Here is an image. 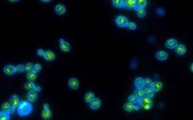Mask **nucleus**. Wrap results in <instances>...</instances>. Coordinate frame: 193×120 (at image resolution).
I'll return each mask as SVG.
<instances>
[{
  "label": "nucleus",
  "mask_w": 193,
  "mask_h": 120,
  "mask_svg": "<svg viewBox=\"0 0 193 120\" xmlns=\"http://www.w3.org/2000/svg\"><path fill=\"white\" fill-rule=\"evenodd\" d=\"M17 114L21 117H25L32 113L33 105L32 103L28 102L27 100L21 101L19 105L17 108Z\"/></svg>",
  "instance_id": "obj_1"
},
{
  "label": "nucleus",
  "mask_w": 193,
  "mask_h": 120,
  "mask_svg": "<svg viewBox=\"0 0 193 120\" xmlns=\"http://www.w3.org/2000/svg\"><path fill=\"white\" fill-rule=\"evenodd\" d=\"M138 104L141 107V109L145 111H149L153 107V100L151 98L144 97L141 99H139Z\"/></svg>",
  "instance_id": "obj_2"
},
{
  "label": "nucleus",
  "mask_w": 193,
  "mask_h": 120,
  "mask_svg": "<svg viewBox=\"0 0 193 120\" xmlns=\"http://www.w3.org/2000/svg\"><path fill=\"white\" fill-rule=\"evenodd\" d=\"M115 22L116 25L119 28H127L128 23L129 22L128 17L123 15H119L116 17L115 19Z\"/></svg>",
  "instance_id": "obj_3"
},
{
  "label": "nucleus",
  "mask_w": 193,
  "mask_h": 120,
  "mask_svg": "<svg viewBox=\"0 0 193 120\" xmlns=\"http://www.w3.org/2000/svg\"><path fill=\"white\" fill-rule=\"evenodd\" d=\"M53 115L52 111L50 110L48 103H44L43 111L41 112V117L44 120H49L52 118Z\"/></svg>",
  "instance_id": "obj_4"
},
{
  "label": "nucleus",
  "mask_w": 193,
  "mask_h": 120,
  "mask_svg": "<svg viewBox=\"0 0 193 120\" xmlns=\"http://www.w3.org/2000/svg\"><path fill=\"white\" fill-rule=\"evenodd\" d=\"M21 102V100L20 97H18L17 95H14L12 97L10 98L9 103L11 105L12 108V114L14 113L15 109H17L18 105Z\"/></svg>",
  "instance_id": "obj_5"
},
{
  "label": "nucleus",
  "mask_w": 193,
  "mask_h": 120,
  "mask_svg": "<svg viewBox=\"0 0 193 120\" xmlns=\"http://www.w3.org/2000/svg\"><path fill=\"white\" fill-rule=\"evenodd\" d=\"M24 88L27 90L28 91H35L37 93L40 92L41 91V88L36 85L34 82H30V81H28L27 82L24 84Z\"/></svg>",
  "instance_id": "obj_6"
},
{
  "label": "nucleus",
  "mask_w": 193,
  "mask_h": 120,
  "mask_svg": "<svg viewBox=\"0 0 193 120\" xmlns=\"http://www.w3.org/2000/svg\"><path fill=\"white\" fill-rule=\"evenodd\" d=\"M60 49L64 52H69L71 50V45L68 42L65 40L64 38H60L59 40Z\"/></svg>",
  "instance_id": "obj_7"
},
{
  "label": "nucleus",
  "mask_w": 193,
  "mask_h": 120,
  "mask_svg": "<svg viewBox=\"0 0 193 120\" xmlns=\"http://www.w3.org/2000/svg\"><path fill=\"white\" fill-rule=\"evenodd\" d=\"M124 110L128 112V113H131V112L138 111L141 109V107L139 104H133V103L127 102L124 105Z\"/></svg>",
  "instance_id": "obj_8"
},
{
  "label": "nucleus",
  "mask_w": 193,
  "mask_h": 120,
  "mask_svg": "<svg viewBox=\"0 0 193 120\" xmlns=\"http://www.w3.org/2000/svg\"><path fill=\"white\" fill-rule=\"evenodd\" d=\"M3 72L5 75L9 76L14 75V74L16 73V71H15V66L13 65H6L3 67Z\"/></svg>",
  "instance_id": "obj_9"
},
{
  "label": "nucleus",
  "mask_w": 193,
  "mask_h": 120,
  "mask_svg": "<svg viewBox=\"0 0 193 120\" xmlns=\"http://www.w3.org/2000/svg\"><path fill=\"white\" fill-rule=\"evenodd\" d=\"M68 86L72 90H77L79 88V81L76 77H71L68 82Z\"/></svg>",
  "instance_id": "obj_10"
},
{
  "label": "nucleus",
  "mask_w": 193,
  "mask_h": 120,
  "mask_svg": "<svg viewBox=\"0 0 193 120\" xmlns=\"http://www.w3.org/2000/svg\"><path fill=\"white\" fill-rule=\"evenodd\" d=\"M89 108H90L91 110L95 111V110H98V109H100V107H101L102 102L100 98H95L94 99L89 103Z\"/></svg>",
  "instance_id": "obj_11"
},
{
  "label": "nucleus",
  "mask_w": 193,
  "mask_h": 120,
  "mask_svg": "<svg viewBox=\"0 0 193 120\" xmlns=\"http://www.w3.org/2000/svg\"><path fill=\"white\" fill-rule=\"evenodd\" d=\"M124 9L137 11V0H124Z\"/></svg>",
  "instance_id": "obj_12"
},
{
  "label": "nucleus",
  "mask_w": 193,
  "mask_h": 120,
  "mask_svg": "<svg viewBox=\"0 0 193 120\" xmlns=\"http://www.w3.org/2000/svg\"><path fill=\"white\" fill-rule=\"evenodd\" d=\"M134 86L136 89H144L145 87L144 79L141 77H138L134 79Z\"/></svg>",
  "instance_id": "obj_13"
},
{
  "label": "nucleus",
  "mask_w": 193,
  "mask_h": 120,
  "mask_svg": "<svg viewBox=\"0 0 193 120\" xmlns=\"http://www.w3.org/2000/svg\"><path fill=\"white\" fill-rule=\"evenodd\" d=\"M43 57L45 61H52L55 60V58H56V55H55V52H53L52 50H45Z\"/></svg>",
  "instance_id": "obj_14"
},
{
  "label": "nucleus",
  "mask_w": 193,
  "mask_h": 120,
  "mask_svg": "<svg viewBox=\"0 0 193 120\" xmlns=\"http://www.w3.org/2000/svg\"><path fill=\"white\" fill-rule=\"evenodd\" d=\"M38 93L33 91H29L26 94V100L28 102L30 103H34L38 99Z\"/></svg>",
  "instance_id": "obj_15"
},
{
  "label": "nucleus",
  "mask_w": 193,
  "mask_h": 120,
  "mask_svg": "<svg viewBox=\"0 0 193 120\" xmlns=\"http://www.w3.org/2000/svg\"><path fill=\"white\" fill-rule=\"evenodd\" d=\"M178 44V42L175 38H171L168 39L165 43V46L169 49H174Z\"/></svg>",
  "instance_id": "obj_16"
},
{
  "label": "nucleus",
  "mask_w": 193,
  "mask_h": 120,
  "mask_svg": "<svg viewBox=\"0 0 193 120\" xmlns=\"http://www.w3.org/2000/svg\"><path fill=\"white\" fill-rule=\"evenodd\" d=\"M55 12L58 15H63L67 12V8L63 4H57L54 8Z\"/></svg>",
  "instance_id": "obj_17"
},
{
  "label": "nucleus",
  "mask_w": 193,
  "mask_h": 120,
  "mask_svg": "<svg viewBox=\"0 0 193 120\" xmlns=\"http://www.w3.org/2000/svg\"><path fill=\"white\" fill-rule=\"evenodd\" d=\"M155 57L157 59V60L163 61L168 59L169 55L167 52L164 51V50H159V51L156 52Z\"/></svg>",
  "instance_id": "obj_18"
},
{
  "label": "nucleus",
  "mask_w": 193,
  "mask_h": 120,
  "mask_svg": "<svg viewBox=\"0 0 193 120\" xmlns=\"http://www.w3.org/2000/svg\"><path fill=\"white\" fill-rule=\"evenodd\" d=\"M174 50H175V52L179 56H183L186 54L187 47L182 44H178Z\"/></svg>",
  "instance_id": "obj_19"
},
{
  "label": "nucleus",
  "mask_w": 193,
  "mask_h": 120,
  "mask_svg": "<svg viewBox=\"0 0 193 120\" xmlns=\"http://www.w3.org/2000/svg\"><path fill=\"white\" fill-rule=\"evenodd\" d=\"M150 87L155 93H158L163 89V84L160 81H155L153 82Z\"/></svg>",
  "instance_id": "obj_20"
},
{
  "label": "nucleus",
  "mask_w": 193,
  "mask_h": 120,
  "mask_svg": "<svg viewBox=\"0 0 193 120\" xmlns=\"http://www.w3.org/2000/svg\"><path fill=\"white\" fill-rule=\"evenodd\" d=\"M143 90L144 92V97H149L151 98H153L155 97V92L152 90V88L150 86H145Z\"/></svg>",
  "instance_id": "obj_21"
},
{
  "label": "nucleus",
  "mask_w": 193,
  "mask_h": 120,
  "mask_svg": "<svg viewBox=\"0 0 193 120\" xmlns=\"http://www.w3.org/2000/svg\"><path fill=\"white\" fill-rule=\"evenodd\" d=\"M1 111L4 112V113L12 114V108L9 102H6L3 103L1 107Z\"/></svg>",
  "instance_id": "obj_22"
},
{
  "label": "nucleus",
  "mask_w": 193,
  "mask_h": 120,
  "mask_svg": "<svg viewBox=\"0 0 193 120\" xmlns=\"http://www.w3.org/2000/svg\"><path fill=\"white\" fill-rule=\"evenodd\" d=\"M95 98V97L94 93L92 91H89V92H87L85 94V95H84V101H85L87 103H89L92 100L94 99Z\"/></svg>",
  "instance_id": "obj_23"
},
{
  "label": "nucleus",
  "mask_w": 193,
  "mask_h": 120,
  "mask_svg": "<svg viewBox=\"0 0 193 120\" xmlns=\"http://www.w3.org/2000/svg\"><path fill=\"white\" fill-rule=\"evenodd\" d=\"M147 5V0H137V11L140 9H145Z\"/></svg>",
  "instance_id": "obj_24"
},
{
  "label": "nucleus",
  "mask_w": 193,
  "mask_h": 120,
  "mask_svg": "<svg viewBox=\"0 0 193 120\" xmlns=\"http://www.w3.org/2000/svg\"><path fill=\"white\" fill-rule=\"evenodd\" d=\"M112 3L116 9H124V0H112Z\"/></svg>",
  "instance_id": "obj_25"
},
{
  "label": "nucleus",
  "mask_w": 193,
  "mask_h": 120,
  "mask_svg": "<svg viewBox=\"0 0 193 120\" xmlns=\"http://www.w3.org/2000/svg\"><path fill=\"white\" fill-rule=\"evenodd\" d=\"M37 78V74L33 71L28 72L26 74V79H28V81L34 82Z\"/></svg>",
  "instance_id": "obj_26"
},
{
  "label": "nucleus",
  "mask_w": 193,
  "mask_h": 120,
  "mask_svg": "<svg viewBox=\"0 0 193 120\" xmlns=\"http://www.w3.org/2000/svg\"><path fill=\"white\" fill-rule=\"evenodd\" d=\"M128 102L133 103V104H138L139 102V98L134 95H129L128 98Z\"/></svg>",
  "instance_id": "obj_27"
},
{
  "label": "nucleus",
  "mask_w": 193,
  "mask_h": 120,
  "mask_svg": "<svg viewBox=\"0 0 193 120\" xmlns=\"http://www.w3.org/2000/svg\"><path fill=\"white\" fill-rule=\"evenodd\" d=\"M134 95H135L136 97L139 98V99H141V98L144 97V90L143 89H136L135 90H134Z\"/></svg>",
  "instance_id": "obj_28"
},
{
  "label": "nucleus",
  "mask_w": 193,
  "mask_h": 120,
  "mask_svg": "<svg viewBox=\"0 0 193 120\" xmlns=\"http://www.w3.org/2000/svg\"><path fill=\"white\" fill-rule=\"evenodd\" d=\"M155 12H156V14H157V15L160 16V17H163V16H164L165 15L166 10L162 7H159L156 9Z\"/></svg>",
  "instance_id": "obj_29"
},
{
  "label": "nucleus",
  "mask_w": 193,
  "mask_h": 120,
  "mask_svg": "<svg viewBox=\"0 0 193 120\" xmlns=\"http://www.w3.org/2000/svg\"><path fill=\"white\" fill-rule=\"evenodd\" d=\"M137 15L139 18L143 19L145 17V16L147 15V12L145 9H140L137 11Z\"/></svg>",
  "instance_id": "obj_30"
},
{
  "label": "nucleus",
  "mask_w": 193,
  "mask_h": 120,
  "mask_svg": "<svg viewBox=\"0 0 193 120\" xmlns=\"http://www.w3.org/2000/svg\"><path fill=\"white\" fill-rule=\"evenodd\" d=\"M138 66V63H137V60L136 58H133L131 60L130 64H129V68H131V70H136Z\"/></svg>",
  "instance_id": "obj_31"
},
{
  "label": "nucleus",
  "mask_w": 193,
  "mask_h": 120,
  "mask_svg": "<svg viewBox=\"0 0 193 120\" xmlns=\"http://www.w3.org/2000/svg\"><path fill=\"white\" fill-rule=\"evenodd\" d=\"M0 120H10V114L0 111Z\"/></svg>",
  "instance_id": "obj_32"
},
{
  "label": "nucleus",
  "mask_w": 193,
  "mask_h": 120,
  "mask_svg": "<svg viewBox=\"0 0 193 120\" xmlns=\"http://www.w3.org/2000/svg\"><path fill=\"white\" fill-rule=\"evenodd\" d=\"M15 71L16 73H22L25 72V65L23 64H20L15 66Z\"/></svg>",
  "instance_id": "obj_33"
},
{
  "label": "nucleus",
  "mask_w": 193,
  "mask_h": 120,
  "mask_svg": "<svg viewBox=\"0 0 193 120\" xmlns=\"http://www.w3.org/2000/svg\"><path fill=\"white\" fill-rule=\"evenodd\" d=\"M129 30H136L137 28V25L136 23L134 22H131V21H129L128 26H127Z\"/></svg>",
  "instance_id": "obj_34"
},
{
  "label": "nucleus",
  "mask_w": 193,
  "mask_h": 120,
  "mask_svg": "<svg viewBox=\"0 0 193 120\" xmlns=\"http://www.w3.org/2000/svg\"><path fill=\"white\" fill-rule=\"evenodd\" d=\"M41 69H42L41 65H40L39 63H36L35 64V65H34L32 71L37 74V73L39 72L41 70Z\"/></svg>",
  "instance_id": "obj_35"
},
{
  "label": "nucleus",
  "mask_w": 193,
  "mask_h": 120,
  "mask_svg": "<svg viewBox=\"0 0 193 120\" xmlns=\"http://www.w3.org/2000/svg\"><path fill=\"white\" fill-rule=\"evenodd\" d=\"M33 66H34L33 63H32L30 62L27 63L25 65V71L27 72H30V71H32Z\"/></svg>",
  "instance_id": "obj_36"
},
{
  "label": "nucleus",
  "mask_w": 193,
  "mask_h": 120,
  "mask_svg": "<svg viewBox=\"0 0 193 120\" xmlns=\"http://www.w3.org/2000/svg\"><path fill=\"white\" fill-rule=\"evenodd\" d=\"M144 81H145V86H150L153 82V81H152V79H151L149 78L144 79Z\"/></svg>",
  "instance_id": "obj_37"
},
{
  "label": "nucleus",
  "mask_w": 193,
  "mask_h": 120,
  "mask_svg": "<svg viewBox=\"0 0 193 120\" xmlns=\"http://www.w3.org/2000/svg\"><path fill=\"white\" fill-rule=\"evenodd\" d=\"M44 52H45V50H43V49H38L37 50V54L39 56H43V55L44 54Z\"/></svg>",
  "instance_id": "obj_38"
},
{
  "label": "nucleus",
  "mask_w": 193,
  "mask_h": 120,
  "mask_svg": "<svg viewBox=\"0 0 193 120\" xmlns=\"http://www.w3.org/2000/svg\"><path fill=\"white\" fill-rule=\"evenodd\" d=\"M148 41H149V43L150 44H153L155 42V38L154 36H150L149 38V40H148Z\"/></svg>",
  "instance_id": "obj_39"
},
{
  "label": "nucleus",
  "mask_w": 193,
  "mask_h": 120,
  "mask_svg": "<svg viewBox=\"0 0 193 120\" xmlns=\"http://www.w3.org/2000/svg\"><path fill=\"white\" fill-rule=\"evenodd\" d=\"M40 2H43V3H50V2H51V1H50V0H47V1H46V0H42V1H40Z\"/></svg>",
  "instance_id": "obj_40"
},
{
  "label": "nucleus",
  "mask_w": 193,
  "mask_h": 120,
  "mask_svg": "<svg viewBox=\"0 0 193 120\" xmlns=\"http://www.w3.org/2000/svg\"><path fill=\"white\" fill-rule=\"evenodd\" d=\"M190 69H191V71L192 72H193V64L192 63H191V66H190Z\"/></svg>",
  "instance_id": "obj_41"
},
{
  "label": "nucleus",
  "mask_w": 193,
  "mask_h": 120,
  "mask_svg": "<svg viewBox=\"0 0 193 120\" xmlns=\"http://www.w3.org/2000/svg\"><path fill=\"white\" fill-rule=\"evenodd\" d=\"M10 2H17V1H9Z\"/></svg>",
  "instance_id": "obj_42"
}]
</instances>
